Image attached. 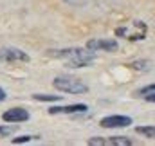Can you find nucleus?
Segmentation results:
<instances>
[{
    "instance_id": "nucleus-15",
    "label": "nucleus",
    "mask_w": 155,
    "mask_h": 146,
    "mask_svg": "<svg viewBox=\"0 0 155 146\" xmlns=\"http://www.w3.org/2000/svg\"><path fill=\"white\" fill-rule=\"evenodd\" d=\"M31 139H38V137H31V135H22V137H15L13 143L15 144H20V143H29Z\"/></svg>"
},
{
    "instance_id": "nucleus-8",
    "label": "nucleus",
    "mask_w": 155,
    "mask_h": 146,
    "mask_svg": "<svg viewBox=\"0 0 155 146\" xmlns=\"http://www.w3.org/2000/svg\"><path fill=\"white\" fill-rule=\"evenodd\" d=\"M87 105H67V107H52L49 108V114H79V112H87Z\"/></svg>"
},
{
    "instance_id": "nucleus-10",
    "label": "nucleus",
    "mask_w": 155,
    "mask_h": 146,
    "mask_svg": "<svg viewBox=\"0 0 155 146\" xmlns=\"http://www.w3.org/2000/svg\"><path fill=\"white\" fill-rule=\"evenodd\" d=\"M135 132L148 137V139H155V126H137Z\"/></svg>"
},
{
    "instance_id": "nucleus-6",
    "label": "nucleus",
    "mask_w": 155,
    "mask_h": 146,
    "mask_svg": "<svg viewBox=\"0 0 155 146\" xmlns=\"http://www.w3.org/2000/svg\"><path fill=\"white\" fill-rule=\"evenodd\" d=\"M117 41L116 40H90L87 41V49L90 51H107V52H114L117 51Z\"/></svg>"
},
{
    "instance_id": "nucleus-5",
    "label": "nucleus",
    "mask_w": 155,
    "mask_h": 146,
    "mask_svg": "<svg viewBox=\"0 0 155 146\" xmlns=\"http://www.w3.org/2000/svg\"><path fill=\"white\" fill-rule=\"evenodd\" d=\"M130 123H132V117L128 115H107L99 121L103 128H124V126H130Z\"/></svg>"
},
{
    "instance_id": "nucleus-9",
    "label": "nucleus",
    "mask_w": 155,
    "mask_h": 146,
    "mask_svg": "<svg viewBox=\"0 0 155 146\" xmlns=\"http://www.w3.org/2000/svg\"><path fill=\"white\" fill-rule=\"evenodd\" d=\"M101 144H110V146H132V139L124 137V135H117V137H110V139H101Z\"/></svg>"
},
{
    "instance_id": "nucleus-11",
    "label": "nucleus",
    "mask_w": 155,
    "mask_h": 146,
    "mask_svg": "<svg viewBox=\"0 0 155 146\" xmlns=\"http://www.w3.org/2000/svg\"><path fill=\"white\" fill-rule=\"evenodd\" d=\"M137 94H139L141 98H148V96H153V94H155V85H148V87L141 88Z\"/></svg>"
},
{
    "instance_id": "nucleus-14",
    "label": "nucleus",
    "mask_w": 155,
    "mask_h": 146,
    "mask_svg": "<svg viewBox=\"0 0 155 146\" xmlns=\"http://www.w3.org/2000/svg\"><path fill=\"white\" fill-rule=\"evenodd\" d=\"M16 130V126H0V137H7V135H13Z\"/></svg>"
},
{
    "instance_id": "nucleus-7",
    "label": "nucleus",
    "mask_w": 155,
    "mask_h": 146,
    "mask_svg": "<svg viewBox=\"0 0 155 146\" xmlns=\"http://www.w3.org/2000/svg\"><path fill=\"white\" fill-rule=\"evenodd\" d=\"M2 119L5 123H24L29 119V112L25 108H9L7 112H4Z\"/></svg>"
},
{
    "instance_id": "nucleus-2",
    "label": "nucleus",
    "mask_w": 155,
    "mask_h": 146,
    "mask_svg": "<svg viewBox=\"0 0 155 146\" xmlns=\"http://www.w3.org/2000/svg\"><path fill=\"white\" fill-rule=\"evenodd\" d=\"M146 24L141 20H130L116 29V36L126 38V40H144L146 38Z\"/></svg>"
},
{
    "instance_id": "nucleus-1",
    "label": "nucleus",
    "mask_w": 155,
    "mask_h": 146,
    "mask_svg": "<svg viewBox=\"0 0 155 146\" xmlns=\"http://www.w3.org/2000/svg\"><path fill=\"white\" fill-rule=\"evenodd\" d=\"M51 56L54 58H60L67 63V67H74V69H79V67H87L90 65L96 56L94 52L88 49H79V47H74V49H61V51H51L49 52Z\"/></svg>"
},
{
    "instance_id": "nucleus-13",
    "label": "nucleus",
    "mask_w": 155,
    "mask_h": 146,
    "mask_svg": "<svg viewBox=\"0 0 155 146\" xmlns=\"http://www.w3.org/2000/svg\"><path fill=\"white\" fill-rule=\"evenodd\" d=\"M132 69H139V71H148L150 69V61H134L130 63Z\"/></svg>"
},
{
    "instance_id": "nucleus-3",
    "label": "nucleus",
    "mask_w": 155,
    "mask_h": 146,
    "mask_svg": "<svg viewBox=\"0 0 155 146\" xmlns=\"http://www.w3.org/2000/svg\"><path fill=\"white\" fill-rule=\"evenodd\" d=\"M52 85L58 90L67 92V94H85V92H88V87L85 83H81L78 78H72V76H58V78H54Z\"/></svg>"
},
{
    "instance_id": "nucleus-12",
    "label": "nucleus",
    "mask_w": 155,
    "mask_h": 146,
    "mask_svg": "<svg viewBox=\"0 0 155 146\" xmlns=\"http://www.w3.org/2000/svg\"><path fill=\"white\" fill-rule=\"evenodd\" d=\"M35 99L38 101H60L61 96H45V94H35Z\"/></svg>"
},
{
    "instance_id": "nucleus-17",
    "label": "nucleus",
    "mask_w": 155,
    "mask_h": 146,
    "mask_svg": "<svg viewBox=\"0 0 155 146\" xmlns=\"http://www.w3.org/2000/svg\"><path fill=\"white\" fill-rule=\"evenodd\" d=\"M144 99H148V101H152V103H155V94H153V96H148V98H144Z\"/></svg>"
},
{
    "instance_id": "nucleus-16",
    "label": "nucleus",
    "mask_w": 155,
    "mask_h": 146,
    "mask_svg": "<svg viewBox=\"0 0 155 146\" xmlns=\"http://www.w3.org/2000/svg\"><path fill=\"white\" fill-rule=\"evenodd\" d=\"M5 99V92H4V88H0V101H4Z\"/></svg>"
},
{
    "instance_id": "nucleus-4",
    "label": "nucleus",
    "mask_w": 155,
    "mask_h": 146,
    "mask_svg": "<svg viewBox=\"0 0 155 146\" xmlns=\"http://www.w3.org/2000/svg\"><path fill=\"white\" fill-rule=\"evenodd\" d=\"M0 61H29V54L16 47H4L0 49Z\"/></svg>"
}]
</instances>
